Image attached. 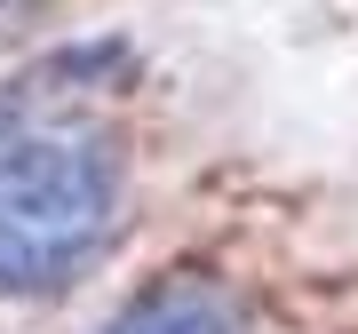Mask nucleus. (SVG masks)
<instances>
[{
    "instance_id": "f257e3e1",
    "label": "nucleus",
    "mask_w": 358,
    "mask_h": 334,
    "mask_svg": "<svg viewBox=\"0 0 358 334\" xmlns=\"http://www.w3.org/2000/svg\"><path fill=\"white\" fill-rule=\"evenodd\" d=\"M120 231V159L80 136L0 152V295H56Z\"/></svg>"
},
{
    "instance_id": "f03ea898",
    "label": "nucleus",
    "mask_w": 358,
    "mask_h": 334,
    "mask_svg": "<svg viewBox=\"0 0 358 334\" xmlns=\"http://www.w3.org/2000/svg\"><path fill=\"white\" fill-rule=\"evenodd\" d=\"M103 334H247V310L223 279L199 270H167V279L136 286L128 303L103 319Z\"/></svg>"
}]
</instances>
